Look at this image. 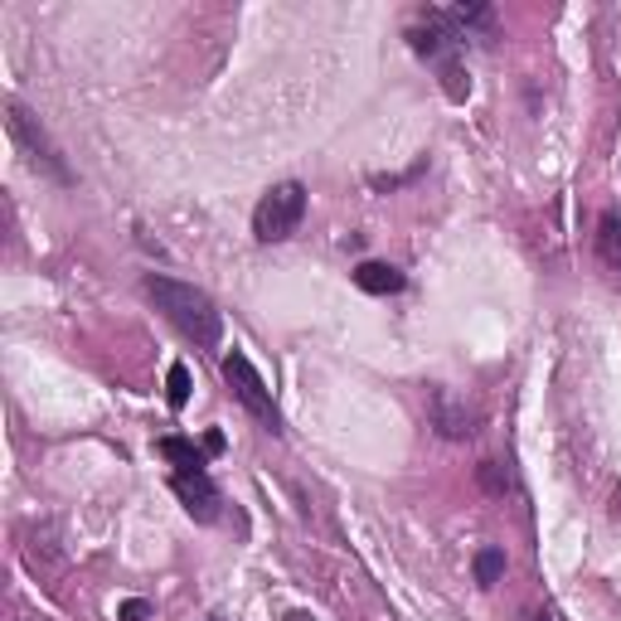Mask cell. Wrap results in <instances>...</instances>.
<instances>
[{
	"label": "cell",
	"instance_id": "cell-1",
	"mask_svg": "<svg viewBox=\"0 0 621 621\" xmlns=\"http://www.w3.org/2000/svg\"><path fill=\"white\" fill-rule=\"evenodd\" d=\"M141 292L155 302V310H161L165 320H170L175 330H180L185 340H194L200 350H214L224 335V316L219 306L210 302V296L200 292V287L190 282H175V277H161V273H147L141 277Z\"/></svg>",
	"mask_w": 621,
	"mask_h": 621
},
{
	"label": "cell",
	"instance_id": "cell-2",
	"mask_svg": "<svg viewBox=\"0 0 621 621\" xmlns=\"http://www.w3.org/2000/svg\"><path fill=\"white\" fill-rule=\"evenodd\" d=\"M5 131H10V141H15V151L25 155V165L35 175H45V180H54V185H74V170H68V161H64V151L54 147V137L45 131V122L35 117V112L25 107V102H15V98H5Z\"/></svg>",
	"mask_w": 621,
	"mask_h": 621
},
{
	"label": "cell",
	"instance_id": "cell-3",
	"mask_svg": "<svg viewBox=\"0 0 621 621\" xmlns=\"http://www.w3.org/2000/svg\"><path fill=\"white\" fill-rule=\"evenodd\" d=\"M306 219V185L302 180H282L257 200L253 210V238L257 243H287Z\"/></svg>",
	"mask_w": 621,
	"mask_h": 621
},
{
	"label": "cell",
	"instance_id": "cell-4",
	"mask_svg": "<svg viewBox=\"0 0 621 621\" xmlns=\"http://www.w3.org/2000/svg\"><path fill=\"white\" fill-rule=\"evenodd\" d=\"M219 375H224V384L233 389V398L243 403L267 432H282V413H277V403H273V389L263 384V375L253 369V359H248L243 350H229V355L219 359Z\"/></svg>",
	"mask_w": 621,
	"mask_h": 621
},
{
	"label": "cell",
	"instance_id": "cell-5",
	"mask_svg": "<svg viewBox=\"0 0 621 621\" xmlns=\"http://www.w3.org/2000/svg\"><path fill=\"white\" fill-rule=\"evenodd\" d=\"M428 422L447 442H466L481 432V403H471L466 393L447 389V384H432L428 389Z\"/></svg>",
	"mask_w": 621,
	"mask_h": 621
},
{
	"label": "cell",
	"instance_id": "cell-6",
	"mask_svg": "<svg viewBox=\"0 0 621 621\" xmlns=\"http://www.w3.org/2000/svg\"><path fill=\"white\" fill-rule=\"evenodd\" d=\"M170 491L180 495V505L190 510V520H200V524L219 520V485L210 481V471H175Z\"/></svg>",
	"mask_w": 621,
	"mask_h": 621
},
{
	"label": "cell",
	"instance_id": "cell-7",
	"mask_svg": "<svg viewBox=\"0 0 621 621\" xmlns=\"http://www.w3.org/2000/svg\"><path fill=\"white\" fill-rule=\"evenodd\" d=\"M355 287L359 292H369V296H393V292H403V273L398 267H389V263H359L355 267Z\"/></svg>",
	"mask_w": 621,
	"mask_h": 621
},
{
	"label": "cell",
	"instance_id": "cell-8",
	"mask_svg": "<svg viewBox=\"0 0 621 621\" xmlns=\"http://www.w3.org/2000/svg\"><path fill=\"white\" fill-rule=\"evenodd\" d=\"M155 452H161L165 461H175V471H204V452L194 447L190 438H161Z\"/></svg>",
	"mask_w": 621,
	"mask_h": 621
},
{
	"label": "cell",
	"instance_id": "cell-9",
	"mask_svg": "<svg viewBox=\"0 0 621 621\" xmlns=\"http://www.w3.org/2000/svg\"><path fill=\"white\" fill-rule=\"evenodd\" d=\"M597 253H603L607 267L621 273V214H603V224H597Z\"/></svg>",
	"mask_w": 621,
	"mask_h": 621
},
{
	"label": "cell",
	"instance_id": "cell-10",
	"mask_svg": "<svg viewBox=\"0 0 621 621\" xmlns=\"http://www.w3.org/2000/svg\"><path fill=\"white\" fill-rule=\"evenodd\" d=\"M194 393V379H190V365H170V375H165V398H170V408L180 413L185 403H190Z\"/></svg>",
	"mask_w": 621,
	"mask_h": 621
},
{
	"label": "cell",
	"instance_id": "cell-11",
	"mask_svg": "<svg viewBox=\"0 0 621 621\" xmlns=\"http://www.w3.org/2000/svg\"><path fill=\"white\" fill-rule=\"evenodd\" d=\"M500 573H505V548H481V554H476V583L495 587Z\"/></svg>",
	"mask_w": 621,
	"mask_h": 621
},
{
	"label": "cell",
	"instance_id": "cell-12",
	"mask_svg": "<svg viewBox=\"0 0 621 621\" xmlns=\"http://www.w3.org/2000/svg\"><path fill=\"white\" fill-rule=\"evenodd\" d=\"M476 476H481L485 495H505V491H510V471H505L500 461H481V466H476Z\"/></svg>",
	"mask_w": 621,
	"mask_h": 621
},
{
	"label": "cell",
	"instance_id": "cell-13",
	"mask_svg": "<svg viewBox=\"0 0 621 621\" xmlns=\"http://www.w3.org/2000/svg\"><path fill=\"white\" fill-rule=\"evenodd\" d=\"M147 617H151L147 597H131V603H122V621H147Z\"/></svg>",
	"mask_w": 621,
	"mask_h": 621
},
{
	"label": "cell",
	"instance_id": "cell-14",
	"mask_svg": "<svg viewBox=\"0 0 621 621\" xmlns=\"http://www.w3.org/2000/svg\"><path fill=\"white\" fill-rule=\"evenodd\" d=\"M204 452H210V457L214 452H224V432H210V438H204Z\"/></svg>",
	"mask_w": 621,
	"mask_h": 621
},
{
	"label": "cell",
	"instance_id": "cell-15",
	"mask_svg": "<svg viewBox=\"0 0 621 621\" xmlns=\"http://www.w3.org/2000/svg\"><path fill=\"white\" fill-rule=\"evenodd\" d=\"M530 621H548V612H530Z\"/></svg>",
	"mask_w": 621,
	"mask_h": 621
}]
</instances>
